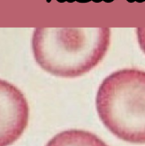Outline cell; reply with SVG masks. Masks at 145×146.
Wrapping results in <instances>:
<instances>
[{
	"instance_id": "cell-8",
	"label": "cell",
	"mask_w": 145,
	"mask_h": 146,
	"mask_svg": "<svg viewBox=\"0 0 145 146\" xmlns=\"http://www.w3.org/2000/svg\"><path fill=\"white\" fill-rule=\"evenodd\" d=\"M128 2H130V3H132V0H127Z\"/></svg>"
},
{
	"instance_id": "cell-1",
	"label": "cell",
	"mask_w": 145,
	"mask_h": 146,
	"mask_svg": "<svg viewBox=\"0 0 145 146\" xmlns=\"http://www.w3.org/2000/svg\"><path fill=\"white\" fill-rule=\"evenodd\" d=\"M110 44V29L36 28L32 35L34 58L43 70L55 76L83 75L103 59Z\"/></svg>"
},
{
	"instance_id": "cell-2",
	"label": "cell",
	"mask_w": 145,
	"mask_h": 146,
	"mask_svg": "<svg viewBox=\"0 0 145 146\" xmlns=\"http://www.w3.org/2000/svg\"><path fill=\"white\" fill-rule=\"evenodd\" d=\"M96 109L103 125L118 139L145 143V71L124 68L100 84Z\"/></svg>"
},
{
	"instance_id": "cell-7",
	"label": "cell",
	"mask_w": 145,
	"mask_h": 146,
	"mask_svg": "<svg viewBox=\"0 0 145 146\" xmlns=\"http://www.w3.org/2000/svg\"><path fill=\"white\" fill-rule=\"evenodd\" d=\"M47 2L48 3H50V2H51V0H47Z\"/></svg>"
},
{
	"instance_id": "cell-6",
	"label": "cell",
	"mask_w": 145,
	"mask_h": 146,
	"mask_svg": "<svg viewBox=\"0 0 145 146\" xmlns=\"http://www.w3.org/2000/svg\"><path fill=\"white\" fill-rule=\"evenodd\" d=\"M66 1H68V0H62L61 3H64V2H66Z\"/></svg>"
},
{
	"instance_id": "cell-3",
	"label": "cell",
	"mask_w": 145,
	"mask_h": 146,
	"mask_svg": "<svg viewBox=\"0 0 145 146\" xmlns=\"http://www.w3.org/2000/svg\"><path fill=\"white\" fill-rule=\"evenodd\" d=\"M1 146L15 143L26 128L29 118L27 100L23 92L7 81H0Z\"/></svg>"
},
{
	"instance_id": "cell-5",
	"label": "cell",
	"mask_w": 145,
	"mask_h": 146,
	"mask_svg": "<svg viewBox=\"0 0 145 146\" xmlns=\"http://www.w3.org/2000/svg\"><path fill=\"white\" fill-rule=\"evenodd\" d=\"M136 33H137V39H138V42H139L140 48L145 53V28L142 27L137 28Z\"/></svg>"
},
{
	"instance_id": "cell-9",
	"label": "cell",
	"mask_w": 145,
	"mask_h": 146,
	"mask_svg": "<svg viewBox=\"0 0 145 146\" xmlns=\"http://www.w3.org/2000/svg\"><path fill=\"white\" fill-rule=\"evenodd\" d=\"M134 1H138V0H132V2H134Z\"/></svg>"
},
{
	"instance_id": "cell-4",
	"label": "cell",
	"mask_w": 145,
	"mask_h": 146,
	"mask_svg": "<svg viewBox=\"0 0 145 146\" xmlns=\"http://www.w3.org/2000/svg\"><path fill=\"white\" fill-rule=\"evenodd\" d=\"M45 146H108L96 135L85 130L70 129L56 135Z\"/></svg>"
}]
</instances>
